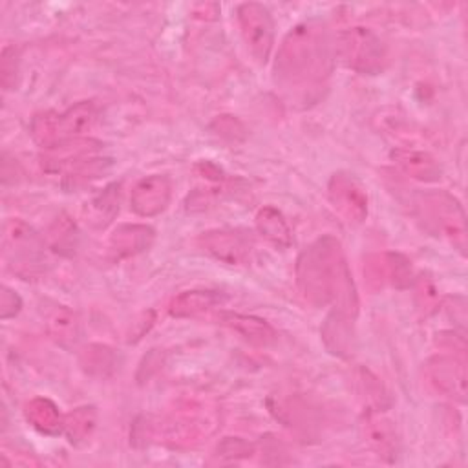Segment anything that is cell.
<instances>
[{"instance_id":"obj_27","label":"cell","mask_w":468,"mask_h":468,"mask_svg":"<svg viewBox=\"0 0 468 468\" xmlns=\"http://www.w3.org/2000/svg\"><path fill=\"white\" fill-rule=\"evenodd\" d=\"M358 380H360L362 391L366 393L364 397L369 400V404L373 406V410H375V411H382V408L388 406L389 400H388V393H386L384 386L380 384V380H378L377 377H373V375H371L369 371H366V369L360 371Z\"/></svg>"},{"instance_id":"obj_28","label":"cell","mask_w":468,"mask_h":468,"mask_svg":"<svg viewBox=\"0 0 468 468\" xmlns=\"http://www.w3.org/2000/svg\"><path fill=\"white\" fill-rule=\"evenodd\" d=\"M16 71H18V53L13 46H7L4 48L2 58H0V80L4 90H13Z\"/></svg>"},{"instance_id":"obj_7","label":"cell","mask_w":468,"mask_h":468,"mask_svg":"<svg viewBox=\"0 0 468 468\" xmlns=\"http://www.w3.org/2000/svg\"><path fill=\"white\" fill-rule=\"evenodd\" d=\"M236 18L250 55L265 64L274 44V20L269 9L258 2H247L238 5Z\"/></svg>"},{"instance_id":"obj_1","label":"cell","mask_w":468,"mask_h":468,"mask_svg":"<svg viewBox=\"0 0 468 468\" xmlns=\"http://www.w3.org/2000/svg\"><path fill=\"white\" fill-rule=\"evenodd\" d=\"M333 44L327 29L316 20L292 27L276 55L274 82L292 102L314 104L327 90L333 71Z\"/></svg>"},{"instance_id":"obj_22","label":"cell","mask_w":468,"mask_h":468,"mask_svg":"<svg viewBox=\"0 0 468 468\" xmlns=\"http://www.w3.org/2000/svg\"><path fill=\"white\" fill-rule=\"evenodd\" d=\"M79 364L93 378H108L117 367V355L104 344H90L79 353Z\"/></svg>"},{"instance_id":"obj_23","label":"cell","mask_w":468,"mask_h":468,"mask_svg":"<svg viewBox=\"0 0 468 468\" xmlns=\"http://www.w3.org/2000/svg\"><path fill=\"white\" fill-rule=\"evenodd\" d=\"M119 212V185L106 186L90 203H86V221L95 229H104Z\"/></svg>"},{"instance_id":"obj_29","label":"cell","mask_w":468,"mask_h":468,"mask_svg":"<svg viewBox=\"0 0 468 468\" xmlns=\"http://www.w3.org/2000/svg\"><path fill=\"white\" fill-rule=\"evenodd\" d=\"M20 307H22V300L16 294V291L9 289L7 285H2V291H0V318L2 320L13 318L15 314H18Z\"/></svg>"},{"instance_id":"obj_13","label":"cell","mask_w":468,"mask_h":468,"mask_svg":"<svg viewBox=\"0 0 468 468\" xmlns=\"http://www.w3.org/2000/svg\"><path fill=\"white\" fill-rule=\"evenodd\" d=\"M362 430H364L366 442L380 459H384L388 463H393L397 459L399 439H397V431H395V426L391 420L382 417L380 411L367 410L364 422H362Z\"/></svg>"},{"instance_id":"obj_5","label":"cell","mask_w":468,"mask_h":468,"mask_svg":"<svg viewBox=\"0 0 468 468\" xmlns=\"http://www.w3.org/2000/svg\"><path fill=\"white\" fill-rule=\"evenodd\" d=\"M99 119V110L91 101L77 102L62 113H38L33 117L29 124V132L33 141L40 148H53L66 141L82 139Z\"/></svg>"},{"instance_id":"obj_18","label":"cell","mask_w":468,"mask_h":468,"mask_svg":"<svg viewBox=\"0 0 468 468\" xmlns=\"http://www.w3.org/2000/svg\"><path fill=\"white\" fill-rule=\"evenodd\" d=\"M391 157L406 176L417 181L433 183L441 179L442 170L428 152L413 150V148H395L391 152Z\"/></svg>"},{"instance_id":"obj_14","label":"cell","mask_w":468,"mask_h":468,"mask_svg":"<svg viewBox=\"0 0 468 468\" xmlns=\"http://www.w3.org/2000/svg\"><path fill=\"white\" fill-rule=\"evenodd\" d=\"M355 318L353 314L333 309L322 324V340L325 347L342 358L353 355L355 349Z\"/></svg>"},{"instance_id":"obj_26","label":"cell","mask_w":468,"mask_h":468,"mask_svg":"<svg viewBox=\"0 0 468 468\" xmlns=\"http://www.w3.org/2000/svg\"><path fill=\"white\" fill-rule=\"evenodd\" d=\"M48 239L51 247L60 254H71L77 243V230L75 225L68 218H57L55 223L49 227Z\"/></svg>"},{"instance_id":"obj_17","label":"cell","mask_w":468,"mask_h":468,"mask_svg":"<svg viewBox=\"0 0 468 468\" xmlns=\"http://www.w3.org/2000/svg\"><path fill=\"white\" fill-rule=\"evenodd\" d=\"M218 320L232 329L234 333L241 335L245 340L258 344V346H267L276 340V331L269 322L263 318L252 316V314H241V313H232V311H221L218 314Z\"/></svg>"},{"instance_id":"obj_2","label":"cell","mask_w":468,"mask_h":468,"mask_svg":"<svg viewBox=\"0 0 468 468\" xmlns=\"http://www.w3.org/2000/svg\"><path fill=\"white\" fill-rule=\"evenodd\" d=\"M296 285L305 302L356 316L358 300L342 245L333 236H322L305 247L296 260Z\"/></svg>"},{"instance_id":"obj_12","label":"cell","mask_w":468,"mask_h":468,"mask_svg":"<svg viewBox=\"0 0 468 468\" xmlns=\"http://www.w3.org/2000/svg\"><path fill=\"white\" fill-rule=\"evenodd\" d=\"M172 197V183L166 176L154 174L135 183L130 196V207L137 216L152 218L161 214Z\"/></svg>"},{"instance_id":"obj_8","label":"cell","mask_w":468,"mask_h":468,"mask_svg":"<svg viewBox=\"0 0 468 468\" xmlns=\"http://www.w3.org/2000/svg\"><path fill=\"white\" fill-rule=\"evenodd\" d=\"M197 243L212 258L230 265L247 263L254 250V238L243 229L207 230L199 234Z\"/></svg>"},{"instance_id":"obj_25","label":"cell","mask_w":468,"mask_h":468,"mask_svg":"<svg viewBox=\"0 0 468 468\" xmlns=\"http://www.w3.org/2000/svg\"><path fill=\"white\" fill-rule=\"evenodd\" d=\"M413 289H415V305L417 311L422 316H430L439 309V291L433 283V280L426 274H420L419 278L413 280Z\"/></svg>"},{"instance_id":"obj_3","label":"cell","mask_w":468,"mask_h":468,"mask_svg":"<svg viewBox=\"0 0 468 468\" xmlns=\"http://www.w3.org/2000/svg\"><path fill=\"white\" fill-rule=\"evenodd\" d=\"M411 207L426 230L448 239L461 254H464L466 218L455 196L446 190H426L413 196Z\"/></svg>"},{"instance_id":"obj_6","label":"cell","mask_w":468,"mask_h":468,"mask_svg":"<svg viewBox=\"0 0 468 468\" xmlns=\"http://www.w3.org/2000/svg\"><path fill=\"white\" fill-rule=\"evenodd\" d=\"M333 51L344 66L362 75H377L384 71L388 62L384 42L367 27H349L340 31Z\"/></svg>"},{"instance_id":"obj_11","label":"cell","mask_w":468,"mask_h":468,"mask_svg":"<svg viewBox=\"0 0 468 468\" xmlns=\"http://www.w3.org/2000/svg\"><path fill=\"white\" fill-rule=\"evenodd\" d=\"M364 274L367 276V282L375 283V287L389 283L397 289H406L415 280L410 260L399 252H382L369 256L364 265Z\"/></svg>"},{"instance_id":"obj_15","label":"cell","mask_w":468,"mask_h":468,"mask_svg":"<svg viewBox=\"0 0 468 468\" xmlns=\"http://www.w3.org/2000/svg\"><path fill=\"white\" fill-rule=\"evenodd\" d=\"M154 239L155 230L152 227L141 223H124L110 234L108 249L115 258H128L148 250Z\"/></svg>"},{"instance_id":"obj_30","label":"cell","mask_w":468,"mask_h":468,"mask_svg":"<svg viewBox=\"0 0 468 468\" xmlns=\"http://www.w3.org/2000/svg\"><path fill=\"white\" fill-rule=\"evenodd\" d=\"M218 453L221 457H230V459H236V457H247L252 453V446L249 442H245L243 439H225L219 446H218Z\"/></svg>"},{"instance_id":"obj_19","label":"cell","mask_w":468,"mask_h":468,"mask_svg":"<svg viewBox=\"0 0 468 468\" xmlns=\"http://www.w3.org/2000/svg\"><path fill=\"white\" fill-rule=\"evenodd\" d=\"M24 417L37 431L44 435L62 433L64 415L58 411L57 404L46 397L31 399L24 408Z\"/></svg>"},{"instance_id":"obj_21","label":"cell","mask_w":468,"mask_h":468,"mask_svg":"<svg viewBox=\"0 0 468 468\" xmlns=\"http://www.w3.org/2000/svg\"><path fill=\"white\" fill-rule=\"evenodd\" d=\"M258 232L274 247L287 249L292 243V234L283 214L274 207H263L256 214Z\"/></svg>"},{"instance_id":"obj_4","label":"cell","mask_w":468,"mask_h":468,"mask_svg":"<svg viewBox=\"0 0 468 468\" xmlns=\"http://www.w3.org/2000/svg\"><path fill=\"white\" fill-rule=\"evenodd\" d=\"M2 254L20 278H38L46 271V239L24 219L7 218L2 227Z\"/></svg>"},{"instance_id":"obj_10","label":"cell","mask_w":468,"mask_h":468,"mask_svg":"<svg viewBox=\"0 0 468 468\" xmlns=\"http://www.w3.org/2000/svg\"><path fill=\"white\" fill-rule=\"evenodd\" d=\"M428 382L442 395L459 402L466 400V367L457 356H433L424 364Z\"/></svg>"},{"instance_id":"obj_20","label":"cell","mask_w":468,"mask_h":468,"mask_svg":"<svg viewBox=\"0 0 468 468\" xmlns=\"http://www.w3.org/2000/svg\"><path fill=\"white\" fill-rule=\"evenodd\" d=\"M225 300H227V296L219 291H208V289L185 291L172 300L170 314L176 318L196 316V314L205 313L216 305H221Z\"/></svg>"},{"instance_id":"obj_9","label":"cell","mask_w":468,"mask_h":468,"mask_svg":"<svg viewBox=\"0 0 468 468\" xmlns=\"http://www.w3.org/2000/svg\"><path fill=\"white\" fill-rule=\"evenodd\" d=\"M333 208L347 223H362L367 216V194L364 185L349 172H336L327 183Z\"/></svg>"},{"instance_id":"obj_16","label":"cell","mask_w":468,"mask_h":468,"mask_svg":"<svg viewBox=\"0 0 468 468\" xmlns=\"http://www.w3.org/2000/svg\"><path fill=\"white\" fill-rule=\"evenodd\" d=\"M44 325L48 335L62 347L73 349L80 340V320L66 305L53 303L44 313Z\"/></svg>"},{"instance_id":"obj_24","label":"cell","mask_w":468,"mask_h":468,"mask_svg":"<svg viewBox=\"0 0 468 468\" xmlns=\"http://www.w3.org/2000/svg\"><path fill=\"white\" fill-rule=\"evenodd\" d=\"M97 411L93 406H80L64 415L62 433L71 444L84 442L95 430Z\"/></svg>"}]
</instances>
